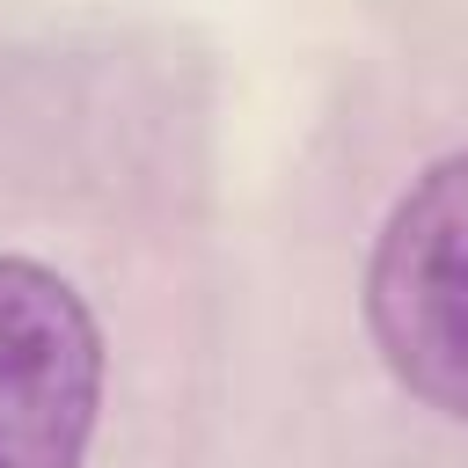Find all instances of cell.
<instances>
[{
    "instance_id": "6da1fadb",
    "label": "cell",
    "mask_w": 468,
    "mask_h": 468,
    "mask_svg": "<svg viewBox=\"0 0 468 468\" xmlns=\"http://www.w3.org/2000/svg\"><path fill=\"white\" fill-rule=\"evenodd\" d=\"M366 329L424 410L468 424V146L431 161L388 212L366 263Z\"/></svg>"
},
{
    "instance_id": "7a4b0ae2",
    "label": "cell",
    "mask_w": 468,
    "mask_h": 468,
    "mask_svg": "<svg viewBox=\"0 0 468 468\" xmlns=\"http://www.w3.org/2000/svg\"><path fill=\"white\" fill-rule=\"evenodd\" d=\"M102 417V329L73 278L0 256V468H80Z\"/></svg>"
}]
</instances>
